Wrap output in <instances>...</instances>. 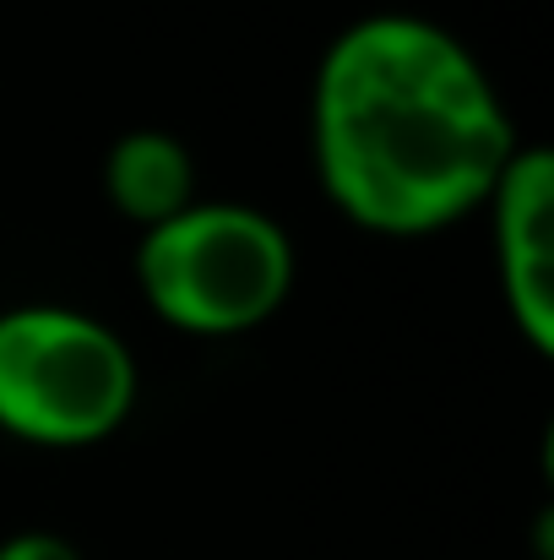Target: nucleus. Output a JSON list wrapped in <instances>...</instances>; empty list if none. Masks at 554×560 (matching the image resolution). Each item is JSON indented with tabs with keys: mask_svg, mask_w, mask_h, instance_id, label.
<instances>
[{
	"mask_svg": "<svg viewBox=\"0 0 554 560\" xmlns=\"http://www.w3.org/2000/svg\"><path fill=\"white\" fill-rule=\"evenodd\" d=\"M522 148L484 60L419 11L349 22L310 88V159L365 234L424 240L484 207Z\"/></svg>",
	"mask_w": 554,
	"mask_h": 560,
	"instance_id": "obj_1",
	"label": "nucleus"
},
{
	"mask_svg": "<svg viewBox=\"0 0 554 560\" xmlns=\"http://www.w3.org/2000/svg\"><path fill=\"white\" fill-rule=\"evenodd\" d=\"M294 267L288 229L245 201H190L137 240V289L185 338H245L267 327L294 294Z\"/></svg>",
	"mask_w": 554,
	"mask_h": 560,
	"instance_id": "obj_2",
	"label": "nucleus"
},
{
	"mask_svg": "<svg viewBox=\"0 0 554 560\" xmlns=\"http://www.w3.org/2000/svg\"><path fill=\"white\" fill-rule=\"evenodd\" d=\"M142 397L131 343L76 305L0 311V430L22 446L82 452L109 441Z\"/></svg>",
	"mask_w": 554,
	"mask_h": 560,
	"instance_id": "obj_3",
	"label": "nucleus"
},
{
	"mask_svg": "<svg viewBox=\"0 0 554 560\" xmlns=\"http://www.w3.org/2000/svg\"><path fill=\"white\" fill-rule=\"evenodd\" d=\"M495 267H500V300L511 311V327L522 343L550 360L554 354V159L550 148L522 142L511 164L500 170L495 190L484 196Z\"/></svg>",
	"mask_w": 554,
	"mask_h": 560,
	"instance_id": "obj_4",
	"label": "nucleus"
},
{
	"mask_svg": "<svg viewBox=\"0 0 554 560\" xmlns=\"http://www.w3.org/2000/svg\"><path fill=\"white\" fill-rule=\"evenodd\" d=\"M104 196L137 229H153L196 201V159L175 131L137 126L104 153Z\"/></svg>",
	"mask_w": 554,
	"mask_h": 560,
	"instance_id": "obj_5",
	"label": "nucleus"
},
{
	"mask_svg": "<svg viewBox=\"0 0 554 560\" xmlns=\"http://www.w3.org/2000/svg\"><path fill=\"white\" fill-rule=\"evenodd\" d=\"M0 560H82V550L49 528H22V534L0 539Z\"/></svg>",
	"mask_w": 554,
	"mask_h": 560,
	"instance_id": "obj_6",
	"label": "nucleus"
}]
</instances>
